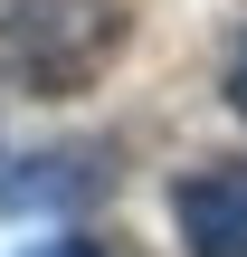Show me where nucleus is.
Instances as JSON below:
<instances>
[{
    "mask_svg": "<svg viewBox=\"0 0 247 257\" xmlns=\"http://www.w3.org/2000/svg\"><path fill=\"white\" fill-rule=\"evenodd\" d=\"M29 257H105L95 238H48V248H29Z\"/></svg>",
    "mask_w": 247,
    "mask_h": 257,
    "instance_id": "5",
    "label": "nucleus"
},
{
    "mask_svg": "<svg viewBox=\"0 0 247 257\" xmlns=\"http://www.w3.org/2000/svg\"><path fill=\"white\" fill-rule=\"evenodd\" d=\"M228 114H247V38H238V57H228Z\"/></svg>",
    "mask_w": 247,
    "mask_h": 257,
    "instance_id": "4",
    "label": "nucleus"
},
{
    "mask_svg": "<svg viewBox=\"0 0 247 257\" xmlns=\"http://www.w3.org/2000/svg\"><path fill=\"white\" fill-rule=\"evenodd\" d=\"M95 191H114L105 143H57V153H29L19 172H0V210H76Z\"/></svg>",
    "mask_w": 247,
    "mask_h": 257,
    "instance_id": "3",
    "label": "nucleus"
},
{
    "mask_svg": "<svg viewBox=\"0 0 247 257\" xmlns=\"http://www.w3.org/2000/svg\"><path fill=\"white\" fill-rule=\"evenodd\" d=\"M171 229L190 257H247V162L219 153V162H190L171 181Z\"/></svg>",
    "mask_w": 247,
    "mask_h": 257,
    "instance_id": "2",
    "label": "nucleus"
},
{
    "mask_svg": "<svg viewBox=\"0 0 247 257\" xmlns=\"http://www.w3.org/2000/svg\"><path fill=\"white\" fill-rule=\"evenodd\" d=\"M124 0H0V86L19 95H86L124 57Z\"/></svg>",
    "mask_w": 247,
    "mask_h": 257,
    "instance_id": "1",
    "label": "nucleus"
}]
</instances>
